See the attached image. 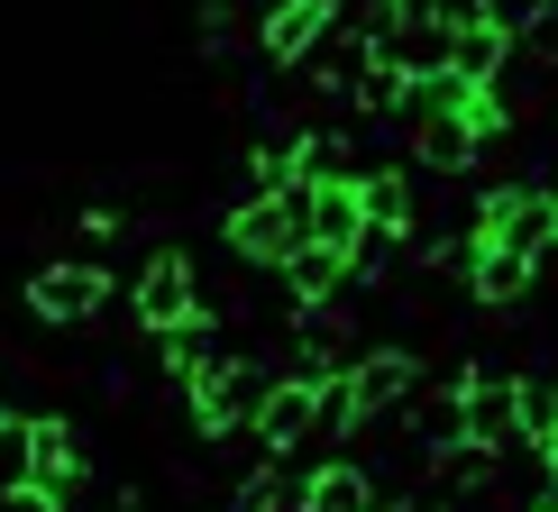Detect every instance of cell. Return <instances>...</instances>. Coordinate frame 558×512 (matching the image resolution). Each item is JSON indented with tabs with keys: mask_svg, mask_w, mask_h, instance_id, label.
Segmentation results:
<instances>
[{
	"mask_svg": "<svg viewBox=\"0 0 558 512\" xmlns=\"http://www.w3.org/2000/svg\"><path fill=\"white\" fill-rule=\"evenodd\" d=\"M513 37H522V46H531V56H541V64H558V0H531Z\"/></svg>",
	"mask_w": 558,
	"mask_h": 512,
	"instance_id": "23",
	"label": "cell"
},
{
	"mask_svg": "<svg viewBox=\"0 0 558 512\" xmlns=\"http://www.w3.org/2000/svg\"><path fill=\"white\" fill-rule=\"evenodd\" d=\"M284 147H293V183H339V174H357V156H348L339 129H302V137H284Z\"/></svg>",
	"mask_w": 558,
	"mask_h": 512,
	"instance_id": "21",
	"label": "cell"
},
{
	"mask_svg": "<svg viewBox=\"0 0 558 512\" xmlns=\"http://www.w3.org/2000/svg\"><path fill=\"white\" fill-rule=\"evenodd\" d=\"M357 320H348V293L339 302H293V376H339L357 357Z\"/></svg>",
	"mask_w": 558,
	"mask_h": 512,
	"instance_id": "8",
	"label": "cell"
},
{
	"mask_svg": "<svg viewBox=\"0 0 558 512\" xmlns=\"http://www.w3.org/2000/svg\"><path fill=\"white\" fill-rule=\"evenodd\" d=\"M302 458H312V449H302ZM293 503L302 512H366V503H376V476H366L357 467V458H312V467H293Z\"/></svg>",
	"mask_w": 558,
	"mask_h": 512,
	"instance_id": "10",
	"label": "cell"
},
{
	"mask_svg": "<svg viewBox=\"0 0 558 512\" xmlns=\"http://www.w3.org/2000/svg\"><path fill=\"white\" fill-rule=\"evenodd\" d=\"M357 220H366V229H393V239L412 247V220H422V202H412V166L357 174Z\"/></svg>",
	"mask_w": 558,
	"mask_h": 512,
	"instance_id": "16",
	"label": "cell"
},
{
	"mask_svg": "<svg viewBox=\"0 0 558 512\" xmlns=\"http://www.w3.org/2000/svg\"><path fill=\"white\" fill-rule=\"evenodd\" d=\"M10 485H28V422L0 412V495H10Z\"/></svg>",
	"mask_w": 558,
	"mask_h": 512,
	"instance_id": "24",
	"label": "cell"
},
{
	"mask_svg": "<svg viewBox=\"0 0 558 512\" xmlns=\"http://www.w3.org/2000/svg\"><path fill=\"white\" fill-rule=\"evenodd\" d=\"M202 312V266H193V247H156L147 266H137V284H129V320L137 330H174V320H193Z\"/></svg>",
	"mask_w": 558,
	"mask_h": 512,
	"instance_id": "3",
	"label": "cell"
},
{
	"mask_svg": "<svg viewBox=\"0 0 558 512\" xmlns=\"http://www.w3.org/2000/svg\"><path fill=\"white\" fill-rule=\"evenodd\" d=\"M293 239H302L293 183H284V193H247L239 211H229V247H239V266H266V275H275V256H284Z\"/></svg>",
	"mask_w": 558,
	"mask_h": 512,
	"instance_id": "7",
	"label": "cell"
},
{
	"mask_svg": "<svg viewBox=\"0 0 558 512\" xmlns=\"http://www.w3.org/2000/svg\"><path fill=\"white\" fill-rule=\"evenodd\" d=\"M522 512H558V449L541 458V485H531V503H522Z\"/></svg>",
	"mask_w": 558,
	"mask_h": 512,
	"instance_id": "27",
	"label": "cell"
},
{
	"mask_svg": "<svg viewBox=\"0 0 558 512\" xmlns=\"http://www.w3.org/2000/svg\"><path fill=\"white\" fill-rule=\"evenodd\" d=\"M468 239L522 247V256H541V266H549V247H558V193H549V183H495V193L476 202Z\"/></svg>",
	"mask_w": 558,
	"mask_h": 512,
	"instance_id": "1",
	"label": "cell"
},
{
	"mask_svg": "<svg viewBox=\"0 0 558 512\" xmlns=\"http://www.w3.org/2000/svg\"><path fill=\"white\" fill-rule=\"evenodd\" d=\"M513 439L522 449H558V376H513Z\"/></svg>",
	"mask_w": 558,
	"mask_h": 512,
	"instance_id": "20",
	"label": "cell"
},
{
	"mask_svg": "<svg viewBox=\"0 0 558 512\" xmlns=\"http://www.w3.org/2000/svg\"><path fill=\"white\" fill-rule=\"evenodd\" d=\"M92 476V458H83V430L74 422H56V412H37L28 422V485H46L56 503H74V485Z\"/></svg>",
	"mask_w": 558,
	"mask_h": 512,
	"instance_id": "9",
	"label": "cell"
},
{
	"mask_svg": "<svg viewBox=\"0 0 558 512\" xmlns=\"http://www.w3.org/2000/svg\"><path fill=\"white\" fill-rule=\"evenodd\" d=\"M476 129L458 110H412V174H468L476 166Z\"/></svg>",
	"mask_w": 558,
	"mask_h": 512,
	"instance_id": "12",
	"label": "cell"
},
{
	"mask_svg": "<svg viewBox=\"0 0 558 512\" xmlns=\"http://www.w3.org/2000/svg\"><path fill=\"white\" fill-rule=\"evenodd\" d=\"M293 202H302V239H320V247H357V174H339V183H293Z\"/></svg>",
	"mask_w": 558,
	"mask_h": 512,
	"instance_id": "13",
	"label": "cell"
},
{
	"mask_svg": "<svg viewBox=\"0 0 558 512\" xmlns=\"http://www.w3.org/2000/svg\"><path fill=\"white\" fill-rule=\"evenodd\" d=\"M312 393H320V376H275L266 385V403H257L266 458H302V449H312Z\"/></svg>",
	"mask_w": 558,
	"mask_h": 512,
	"instance_id": "11",
	"label": "cell"
},
{
	"mask_svg": "<svg viewBox=\"0 0 558 512\" xmlns=\"http://www.w3.org/2000/svg\"><path fill=\"white\" fill-rule=\"evenodd\" d=\"M101 302H110V275L92 266V256L28 275V312L46 320V330H83V320H101Z\"/></svg>",
	"mask_w": 558,
	"mask_h": 512,
	"instance_id": "5",
	"label": "cell"
},
{
	"mask_svg": "<svg viewBox=\"0 0 558 512\" xmlns=\"http://www.w3.org/2000/svg\"><path fill=\"white\" fill-rule=\"evenodd\" d=\"M266 385H275V366H257V357H220L211 376L193 385V430H202V439H239V430H257Z\"/></svg>",
	"mask_w": 558,
	"mask_h": 512,
	"instance_id": "2",
	"label": "cell"
},
{
	"mask_svg": "<svg viewBox=\"0 0 558 512\" xmlns=\"http://www.w3.org/2000/svg\"><path fill=\"white\" fill-rule=\"evenodd\" d=\"M504 56H513V19H504V10H485V19H468V28H449V74L495 83Z\"/></svg>",
	"mask_w": 558,
	"mask_h": 512,
	"instance_id": "17",
	"label": "cell"
},
{
	"mask_svg": "<svg viewBox=\"0 0 558 512\" xmlns=\"http://www.w3.org/2000/svg\"><path fill=\"white\" fill-rule=\"evenodd\" d=\"M412 385H422V357H412V348H357V357L339 366V393H348V412H357V430L393 422V412L412 403Z\"/></svg>",
	"mask_w": 558,
	"mask_h": 512,
	"instance_id": "4",
	"label": "cell"
},
{
	"mask_svg": "<svg viewBox=\"0 0 558 512\" xmlns=\"http://www.w3.org/2000/svg\"><path fill=\"white\" fill-rule=\"evenodd\" d=\"M330 19H339V0H275V10L257 19V56L266 64H302V46L330 28Z\"/></svg>",
	"mask_w": 558,
	"mask_h": 512,
	"instance_id": "15",
	"label": "cell"
},
{
	"mask_svg": "<svg viewBox=\"0 0 558 512\" xmlns=\"http://www.w3.org/2000/svg\"><path fill=\"white\" fill-rule=\"evenodd\" d=\"M458 275H468V302H476V312H522V302H531V284H541V256L495 247V239H468Z\"/></svg>",
	"mask_w": 558,
	"mask_h": 512,
	"instance_id": "6",
	"label": "cell"
},
{
	"mask_svg": "<svg viewBox=\"0 0 558 512\" xmlns=\"http://www.w3.org/2000/svg\"><path fill=\"white\" fill-rule=\"evenodd\" d=\"M412 430H422V449H449V439H468V430H458V376L449 385H412Z\"/></svg>",
	"mask_w": 558,
	"mask_h": 512,
	"instance_id": "22",
	"label": "cell"
},
{
	"mask_svg": "<svg viewBox=\"0 0 558 512\" xmlns=\"http://www.w3.org/2000/svg\"><path fill=\"white\" fill-rule=\"evenodd\" d=\"M485 10H495V0H412V19H430V28H468Z\"/></svg>",
	"mask_w": 558,
	"mask_h": 512,
	"instance_id": "25",
	"label": "cell"
},
{
	"mask_svg": "<svg viewBox=\"0 0 558 512\" xmlns=\"http://www.w3.org/2000/svg\"><path fill=\"white\" fill-rule=\"evenodd\" d=\"M458 430L504 449L513 439V376H458Z\"/></svg>",
	"mask_w": 558,
	"mask_h": 512,
	"instance_id": "18",
	"label": "cell"
},
{
	"mask_svg": "<svg viewBox=\"0 0 558 512\" xmlns=\"http://www.w3.org/2000/svg\"><path fill=\"white\" fill-rule=\"evenodd\" d=\"M275 275H284L293 302H339L357 275H348V247H320V239H293L284 256H275Z\"/></svg>",
	"mask_w": 558,
	"mask_h": 512,
	"instance_id": "14",
	"label": "cell"
},
{
	"mask_svg": "<svg viewBox=\"0 0 558 512\" xmlns=\"http://www.w3.org/2000/svg\"><path fill=\"white\" fill-rule=\"evenodd\" d=\"M0 512H64V503L46 495V485H10V495H0Z\"/></svg>",
	"mask_w": 558,
	"mask_h": 512,
	"instance_id": "26",
	"label": "cell"
},
{
	"mask_svg": "<svg viewBox=\"0 0 558 512\" xmlns=\"http://www.w3.org/2000/svg\"><path fill=\"white\" fill-rule=\"evenodd\" d=\"M156 348H166V376L183 385V393H193L202 376H211V366H220V339H211V320H174V330H156Z\"/></svg>",
	"mask_w": 558,
	"mask_h": 512,
	"instance_id": "19",
	"label": "cell"
}]
</instances>
